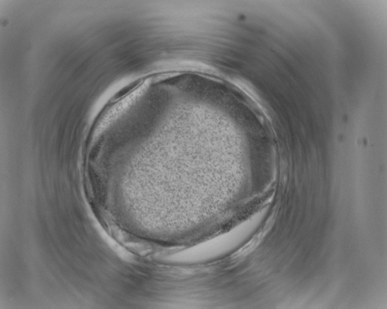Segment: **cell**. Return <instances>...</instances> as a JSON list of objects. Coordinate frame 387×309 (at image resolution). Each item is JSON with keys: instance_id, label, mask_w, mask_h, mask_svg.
Returning a JSON list of instances; mask_svg holds the SVG:
<instances>
[{"instance_id": "cell-1", "label": "cell", "mask_w": 387, "mask_h": 309, "mask_svg": "<svg viewBox=\"0 0 387 309\" xmlns=\"http://www.w3.org/2000/svg\"><path fill=\"white\" fill-rule=\"evenodd\" d=\"M268 230H269V226L265 227L263 230L260 232L258 234L254 236V237L252 238L244 248L237 252V257L245 256L249 254H250L252 251H253L258 246L259 244L261 242V241L263 240L264 238L267 234Z\"/></svg>"}]
</instances>
